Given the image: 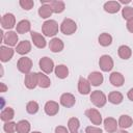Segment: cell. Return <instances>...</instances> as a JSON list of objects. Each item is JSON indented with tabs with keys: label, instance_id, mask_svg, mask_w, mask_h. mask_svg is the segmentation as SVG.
<instances>
[{
	"label": "cell",
	"instance_id": "8fae6325",
	"mask_svg": "<svg viewBox=\"0 0 133 133\" xmlns=\"http://www.w3.org/2000/svg\"><path fill=\"white\" fill-rule=\"evenodd\" d=\"M76 103V98L74 95L70 94V92H64L61 95L60 97V104L63 106V107H66V108H71L75 105Z\"/></svg>",
	"mask_w": 133,
	"mask_h": 133
},
{
	"label": "cell",
	"instance_id": "f35d334b",
	"mask_svg": "<svg viewBox=\"0 0 133 133\" xmlns=\"http://www.w3.org/2000/svg\"><path fill=\"white\" fill-rule=\"evenodd\" d=\"M55 133H70V131L63 126H57L55 128Z\"/></svg>",
	"mask_w": 133,
	"mask_h": 133
},
{
	"label": "cell",
	"instance_id": "cb8c5ba5",
	"mask_svg": "<svg viewBox=\"0 0 133 133\" xmlns=\"http://www.w3.org/2000/svg\"><path fill=\"white\" fill-rule=\"evenodd\" d=\"M37 85L42 88H48L51 85V80L45 73L38 72L37 73Z\"/></svg>",
	"mask_w": 133,
	"mask_h": 133
},
{
	"label": "cell",
	"instance_id": "e575fe53",
	"mask_svg": "<svg viewBox=\"0 0 133 133\" xmlns=\"http://www.w3.org/2000/svg\"><path fill=\"white\" fill-rule=\"evenodd\" d=\"M122 16L125 20L130 21L133 19V7L131 6H125L123 9H122Z\"/></svg>",
	"mask_w": 133,
	"mask_h": 133
},
{
	"label": "cell",
	"instance_id": "1f68e13d",
	"mask_svg": "<svg viewBox=\"0 0 133 133\" xmlns=\"http://www.w3.org/2000/svg\"><path fill=\"white\" fill-rule=\"evenodd\" d=\"M79 127H80V122L77 117H71L68 121V128L70 133H79Z\"/></svg>",
	"mask_w": 133,
	"mask_h": 133
},
{
	"label": "cell",
	"instance_id": "ee69618b",
	"mask_svg": "<svg viewBox=\"0 0 133 133\" xmlns=\"http://www.w3.org/2000/svg\"><path fill=\"white\" fill-rule=\"evenodd\" d=\"M118 133H129V132H127L126 130H123V129H122V130L118 131Z\"/></svg>",
	"mask_w": 133,
	"mask_h": 133
},
{
	"label": "cell",
	"instance_id": "52a82bcc",
	"mask_svg": "<svg viewBox=\"0 0 133 133\" xmlns=\"http://www.w3.org/2000/svg\"><path fill=\"white\" fill-rule=\"evenodd\" d=\"M1 26L3 29H12L16 25V18L10 12H7L5 15L2 16L1 18Z\"/></svg>",
	"mask_w": 133,
	"mask_h": 133
},
{
	"label": "cell",
	"instance_id": "7402d4cb",
	"mask_svg": "<svg viewBox=\"0 0 133 133\" xmlns=\"http://www.w3.org/2000/svg\"><path fill=\"white\" fill-rule=\"evenodd\" d=\"M47 3L50 5V7H51V9L54 14H61L65 9V4H64L63 1L51 0V1H47Z\"/></svg>",
	"mask_w": 133,
	"mask_h": 133
},
{
	"label": "cell",
	"instance_id": "5b68a950",
	"mask_svg": "<svg viewBox=\"0 0 133 133\" xmlns=\"http://www.w3.org/2000/svg\"><path fill=\"white\" fill-rule=\"evenodd\" d=\"M38 65H39V68H41L42 72L45 73V74H51V73L54 71V69H55V66H54V61H53L51 58L47 57V56L42 57V58L39 59Z\"/></svg>",
	"mask_w": 133,
	"mask_h": 133
},
{
	"label": "cell",
	"instance_id": "7a4b0ae2",
	"mask_svg": "<svg viewBox=\"0 0 133 133\" xmlns=\"http://www.w3.org/2000/svg\"><path fill=\"white\" fill-rule=\"evenodd\" d=\"M77 30V24L74 20L66 18L62 21V23L60 24V31L65 34V35H71L73 33H75Z\"/></svg>",
	"mask_w": 133,
	"mask_h": 133
},
{
	"label": "cell",
	"instance_id": "4dcf8cb0",
	"mask_svg": "<svg viewBox=\"0 0 133 133\" xmlns=\"http://www.w3.org/2000/svg\"><path fill=\"white\" fill-rule=\"evenodd\" d=\"M30 123L26 119H21L17 123V133H29Z\"/></svg>",
	"mask_w": 133,
	"mask_h": 133
},
{
	"label": "cell",
	"instance_id": "6da1fadb",
	"mask_svg": "<svg viewBox=\"0 0 133 133\" xmlns=\"http://www.w3.org/2000/svg\"><path fill=\"white\" fill-rule=\"evenodd\" d=\"M59 27H58V23L55 20H47L44 22L43 26H42V31L44 33V35L46 36H55L58 33Z\"/></svg>",
	"mask_w": 133,
	"mask_h": 133
},
{
	"label": "cell",
	"instance_id": "9c48e42d",
	"mask_svg": "<svg viewBox=\"0 0 133 133\" xmlns=\"http://www.w3.org/2000/svg\"><path fill=\"white\" fill-rule=\"evenodd\" d=\"M44 109H45V113H46L47 115H49V116H54V115H56V114L58 113V111H59V105H58V103L55 102V101H48V102H46Z\"/></svg>",
	"mask_w": 133,
	"mask_h": 133
},
{
	"label": "cell",
	"instance_id": "d6a6232c",
	"mask_svg": "<svg viewBox=\"0 0 133 133\" xmlns=\"http://www.w3.org/2000/svg\"><path fill=\"white\" fill-rule=\"evenodd\" d=\"M98 42H99V44H100L101 46H103V47H108V46H110L111 43H112V36H111L109 33H107V32H103V33H101V34L99 35Z\"/></svg>",
	"mask_w": 133,
	"mask_h": 133
},
{
	"label": "cell",
	"instance_id": "30bf717a",
	"mask_svg": "<svg viewBox=\"0 0 133 133\" xmlns=\"http://www.w3.org/2000/svg\"><path fill=\"white\" fill-rule=\"evenodd\" d=\"M24 83L25 86L28 89H33L37 86V73H32L30 72L29 74L25 75V79H24Z\"/></svg>",
	"mask_w": 133,
	"mask_h": 133
},
{
	"label": "cell",
	"instance_id": "3957f363",
	"mask_svg": "<svg viewBox=\"0 0 133 133\" xmlns=\"http://www.w3.org/2000/svg\"><path fill=\"white\" fill-rule=\"evenodd\" d=\"M90 102L96 106V107H103L105 106L106 102H107V97L106 95L101 91V90H94L90 94Z\"/></svg>",
	"mask_w": 133,
	"mask_h": 133
},
{
	"label": "cell",
	"instance_id": "f6af8a7d",
	"mask_svg": "<svg viewBox=\"0 0 133 133\" xmlns=\"http://www.w3.org/2000/svg\"><path fill=\"white\" fill-rule=\"evenodd\" d=\"M31 133H42V132H39V131H33V132H31Z\"/></svg>",
	"mask_w": 133,
	"mask_h": 133
},
{
	"label": "cell",
	"instance_id": "74e56055",
	"mask_svg": "<svg viewBox=\"0 0 133 133\" xmlns=\"http://www.w3.org/2000/svg\"><path fill=\"white\" fill-rule=\"evenodd\" d=\"M85 133H102V129L98 126H88L85 128Z\"/></svg>",
	"mask_w": 133,
	"mask_h": 133
},
{
	"label": "cell",
	"instance_id": "5bb4252c",
	"mask_svg": "<svg viewBox=\"0 0 133 133\" xmlns=\"http://www.w3.org/2000/svg\"><path fill=\"white\" fill-rule=\"evenodd\" d=\"M31 39L33 42V45L36 47V48H39V49H43L46 47L47 45V42L45 39V37L38 33V32H35V31H31Z\"/></svg>",
	"mask_w": 133,
	"mask_h": 133
},
{
	"label": "cell",
	"instance_id": "e0dca14e",
	"mask_svg": "<svg viewBox=\"0 0 133 133\" xmlns=\"http://www.w3.org/2000/svg\"><path fill=\"white\" fill-rule=\"evenodd\" d=\"M103 124H104L105 130L108 133H114V132H116L117 127H118V123L113 117H107V118H105L104 122H103Z\"/></svg>",
	"mask_w": 133,
	"mask_h": 133
},
{
	"label": "cell",
	"instance_id": "8992f818",
	"mask_svg": "<svg viewBox=\"0 0 133 133\" xmlns=\"http://www.w3.org/2000/svg\"><path fill=\"white\" fill-rule=\"evenodd\" d=\"M85 115L87 116V118L96 126H99L102 124V115L101 113L95 109V108H89L87 110H85Z\"/></svg>",
	"mask_w": 133,
	"mask_h": 133
},
{
	"label": "cell",
	"instance_id": "8d00e7d4",
	"mask_svg": "<svg viewBox=\"0 0 133 133\" xmlns=\"http://www.w3.org/2000/svg\"><path fill=\"white\" fill-rule=\"evenodd\" d=\"M19 4L24 10H30L34 6V1H32V0H20Z\"/></svg>",
	"mask_w": 133,
	"mask_h": 133
},
{
	"label": "cell",
	"instance_id": "d590c367",
	"mask_svg": "<svg viewBox=\"0 0 133 133\" xmlns=\"http://www.w3.org/2000/svg\"><path fill=\"white\" fill-rule=\"evenodd\" d=\"M3 130L6 133H15L17 132V123L15 122H6L3 125Z\"/></svg>",
	"mask_w": 133,
	"mask_h": 133
},
{
	"label": "cell",
	"instance_id": "d4e9b609",
	"mask_svg": "<svg viewBox=\"0 0 133 133\" xmlns=\"http://www.w3.org/2000/svg\"><path fill=\"white\" fill-rule=\"evenodd\" d=\"M30 28H31V24L28 20H21L16 26V32L24 34L26 32L30 31Z\"/></svg>",
	"mask_w": 133,
	"mask_h": 133
},
{
	"label": "cell",
	"instance_id": "f1b7e54d",
	"mask_svg": "<svg viewBox=\"0 0 133 133\" xmlns=\"http://www.w3.org/2000/svg\"><path fill=\"white\" fill-rule=\"evenodd\" d=\"M123 100H124V97L119 91L113 90V91H110V94L108 95V101L111 104L118 105V104H121L123 102Z\"/></svg>",
	"mask_w": 133,
	"mask_h": 133
},
{
	"label": "cell",
	"instance_id": "7c38bea8",
	"mask_svg": "<svg viewBox=\"0 0 133 133\" xmlns=\"http://www.w3.org/2000/svg\"><path fill=\"white\" fill-rule=\"evenodd\" d=\"M14 49H11L8 46H1L0 47V59L2 62H7L10 60L14 56Z\"/></svg>",
	"mask_w": 133,
	"mask_h": 133
},
{
	"label": "cell",
	"instance_id": "60d3db41",
	"mask_svg": "<svg viewBox=\"0 0 133 133\" xmlns=\"http://www.w3.org/2000/svg\"><path fill=\"white\" fill-rule=\"evenodd\" d=\"M127 97H128V99H129L130 101L133 102V87L129 89V91H128V94H127Z\"/></svg>",
	"mask_w": 133,
	"mask_h": 133
},
{
	"label": "cell",
	"instance_id": "d6986e66",
	"mask_svg": "<svg viewBox=\"0 0 133 133\" xmlns=\"http://www.w3.org/2000/svg\"><path fill=\"white\" fill-rule=\"evenodd\" d=\"M17 53L20 55H26L31 51V43L29 41H21L16 47Z\"/></svg>",
	"mask_w": 133,
	"mask_h": 133
},
{
	"label": "cell",
	"instance_id": "9a60e30c",
	"mask_svg": "<svg viewBox=\"0 0 133 133\" xmlns=\"http://www.w3.org/2000/svg\"><path fill=\"white\" fill-rule=\"evenodd\" d=\"M87 80L89 81L90 85H92V86H99V85H101V84L103 83L104 77H103L102 73L95 71V72H91V73L88 75Z\"/></svg>",
	"mask_w": 133,
	"mask_h": 133
},
{
	"label": "cell",
	"instance_id": "b9f144b4",
	"mask_svg": "<svg viewBox=\"0 0 133 133\" xmlns=\"http://www.w3.org/2000/svg\"><path fill=\"white\" fill-rule=\"evenodd\" d=\"M0 86H1V89H0V91H1V92H5V91L7 90V86L5 85V83L1 82V83H0Z\"/></svg>",
	"mask_w": 133,
	"mask_h": 133
},
{
	"label": "cell",
	"instance_id": "ffe728a7",
	"mask_svg": "<svg viewBox=\"0 0 133 133\" xmlns=\"http://www.w3.org/2000/svg\"><path fill=\"white\" fill-rule=\"evenodd\" d=\"M109 81L110 83L113 85V86H116V87H119L124 84L125 82V78L123 76L122 73L119 72H113L110 74V77H109Z\"/></svg>",
	"mask_w": 133,
	"mask_h": 133
},
{
	"label": "cell",
	"instance_id": "277c9868",
	"mask_svg": "<svg viewBox=\"0 0 133 133\" xmlns=\"http://www.w3.org/2000/svg\"><path fill=\"white\" fill-rule=\"evenodd\" d=\"M32 64H33V63H32V60H31L29 57L23 56V57H21V58L18 60V62H17V68H18V70H19L21 73L27 75V74L30 73V71H31V69H32Z\"/></svg>",
	"mask_w": 133,
	"mask_h": 133
},
{
	"label": "cell",
	"instance_id": "2e32d148",
	"mask_svg": "<svg viewBox=\"0 0 133 133\" xmlns=\"http://www.w3.org/2000/svg\"><path fill=\"white\" fill-rule=\"evenodd\" d=\"M63 42L58 38V37H53L50 42H49V49L53 52V53H58L61 52L63 50Z\"/></svg>",
	"mask_w": 133,
	"mask_h": 133
},
{
	"label": "cell",
	"instance_id": "ab89813d",
	"mask_svg": "<svg viewBox=\"0 0 133 133\" xmlns=\"http://www.w3.org/2000/svg\"><path fill=\"white\" fill-rule=\"evenodd\" d=\"M127 29H128L131 33H133V19L127 22Z\"/></svg>",
	"mask_w": 133,
	"mask_h": 133
},
{
	"label": "cell",
	"instance_id": "ba28073f",
	"mask_svg": "<svg viewBox=\"0 0 133 133\" xmlns=\"http://www.w3.org/2000/svg\"><path fill=\"white\" fill-rule=\"evenodd\" d=\"M99 65L103 72H110L113 68V60L111 56L106 55V54L102 55L99 59Z\"/></svg>",
	"mask_w": 133,
	"mask_h": 133
},
{
	"label": "cell",
	"instance_id": "4316f807",
	"mask_svg": "<svg viewBox=\"0 0 133 133\" xmlns=\"http://www.w3.org/2000/svg\"><path fill=\"white\" fill-rule=\"evenodd\" d=\"M54 72H55V75L57 78L59 79H64L69 76V69L65 64H58L55 66L54 69Z\"/></svg>",
	"mask_w": 133,
	"mask_h": 133
},
{
	"label": "cell",
	"instance_id": "603a6c76",
	"mask_svg": "<svg viewBox=\"0 0 133 133\" xmlns=\"http://www.w3.org/2000/svg\"><path fill=\"white\" fill-rule=\"evenodd\" d=\"M121 9V4L118 1H107L104 3V10L109 14H115Z\"/></svg>",
	"mask_w": 133,
	"mask_h": 133
},
{
	"label": "cell",
	"instance_id": "4fadbf2b",
	"mask_svg": "<svg viewBox=\"0 0 133 133\" xmlns=\"http://www.w3.org/2000/svg\"><path fill=\"white\" fill-rule=\"evenodd\" d=\"M18 41H19V37H18V34L16 31H7L5 34H4V38H3V43H5L8 47H14V46H17L18 44Z\"/></svg>",
	"mask_w": 133,
	"mask_h": 133
},
{
	"label": "cell",
	"instance_id": "7bdbcfd3",
	"mask_svg": "<svg viewBox=\"0 0 133 133\" xmlns=\"http://www.w3.org/2000/svg\"><path fill=\"white\" fill-rule=\"evenodd\" d=\"M118 2H119V4H128V3H130V1H129V0H126V1L121 0V1H118Z\"/></svg>",
	"mask_w": 133,
	"mask_h": 133
},
{
	"label": "cell",
	"instance_id": "484cf974",
	"mask_svg": "<svg viewBox=\"0 0 133 133\" xmlns=\"http://www.w3.org/2000/svg\"><path fill=\"white\" fill-rule=\"evenodd\" d=\"M118 126L121 127V129L125 130V129H128L132 126L133 124V119L130 115H127V114H123L119 116V119H118Z\"/></svg>",
	"mask_w": 133,
	"mask_h": 133
},
{
	"label": "cell",
	"instance_id": "836d02e7",
	"mask_svg": "<svg viewBox=\"0 0 133 133\" xmlns=\"http://www.w3.org/2000/svg\"><path fill=\"white\" fill-rule=\"evenodd\" d=\"M39 109V106H38V103L35 102V101H29L26 105V111L29 113V114H35Z\"/></svg>",
	"mask_w": 133,
	"mask_h": 133
},
{
	"label": "cell",
	"instance_id": "83f0119b",
	"mask_svg": "<svg viewBox=\"0 0 133 133\" xmlns=\"http://www.w3.org/2000/svg\"><path fill=\"white\" fill-rule=\"evenodd\" d=\"M15 116V111L11 107H6L4 109H2L1 114H0V118L2 122L6 123V122H10Z\"/></svg>",
	"mask_w": 133,
	"mask_h": 133
},
{
	"label": "cell",
	"instance_id": "44dd1931",
	"mask_svg": "<svg viewBox=\"0 0 133 133\" xmlns=\"http://www.w3.org/2000/svg\"><path fill=\"white\" fill-rule=\"evenodd\" d=\"M90 83L87 79L80 77L78 81V91L81 95H88L90 92Z\"/></svg>",
	"mask_w": 133,
	"mask_h": 133
},
{
	"label": "cell",
	"instance_id": "f546056e",
	"mask_svg": "<svg viewBox=\"0 0 133 133\" xmlns=\"http://www.w3.org/2000/svg\"><path fill=\"white\" fill-rule=\"evenodd\" d=\"M117 53H118V56L122 58V59H129L132 55V50L129 46L127 45H122L118 47V50H117Z\"/></svg>",
	"mask_w": 133,
	"mask_h": 133
},
{
	"label": "cell",
	"instance_id": "ac0fdd59",
	"mask_svg": "<svg viewBox=\"0 0 133 133\" xmlns=\"http://www.w3.org/2000/svg\"><path fill=\"white\" fill-rule=\"evenodd\" d=\"M41 4L42 5L38 8V15H39V17L43 18V19L50 18L52 16V14H53L50 5L47 3V1H41Z\"/></svg>",
	"mask_w": 133,
	"mask_h": 133
}]
</instances>
